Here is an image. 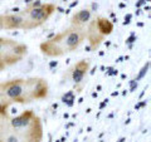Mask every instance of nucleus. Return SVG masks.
Returning <instances> with one entry per match:
<instances>
[{
	"label": "nucleus",
	"mask_w": 151,
	"mask_h": 142,
	"mask_svg": "<svg viewBox=\"0 0 151 142\" xmlns=\"http://www.w3.org/2000/svg\"><path fill=\"white\" fill-rule=\"evenodd\" d=\"M92 18V11L89 8H83L81 10L76 11L72 16H70V25L77 27V28H86Z\"/></svg>",
	"instance_id": "0eeeda50"
},
{
	"label": "nucleus",
	"mask_w": 151,
	"mask_h": 142,
	"mask_svg": "<svg viewBox=\"0 0 151 142\" xmlns=\"http://www.w3.org/2000/svg\"><path fill=\"white\" fill-rule=\"evenodd\" d=\"M93 22H94V25H96L97 30L100 32V34L102 37L106 38L107 35H110L111 33L113 32L112 22H110L107 18H105V16H97V18L93 19Z\"/></svg>",
	"instance_id": "6e6552de"
},
{
	"label": "nucleus",
	"mask_w": 151,
	"mask_h": 142,
	"mask_svg": "<svg viewBox=\"0 0 151 142\" xmlns=\"http://www.w3.org/2000/svg\"><path fill=\"white\" fill-rule=\"evenodd\" d=\"M6 68H8V67H6V64L4 63L1 59H0V72H3V70H4V69H6Z\"/></svg>",
	"instance_id": "f8f14e48"
},
{
	"label": "nucleus",
	"mask_w": 151,
	"mask_h": 142,
	"mask_svg": "<svg viewBox=\"0 0 151 142\" xmlns=\"http://www.w3.org/2000/svg\"><path fill=\"white\" fill-rule=\"evenodd\" d=\"M62 102L67 103L68 106H72L73 102H74V92L73 91H69L64 94V96L62 97Z\"/></svg>",
	"instance_id": "9d476101"
},
{
	"label": "nucleus",
	"mask_w": 151,
	"mask_h": 142,
	"mask_svg": "<svg viewBox=\"0 0 151 142\" xmlns=\"http://www.w3.org/2000/svg\"><path fill=\"white\" fill-rule=\"evenodd\" d=\"M89 69H91V60L89 59H81L68 70L70 82H72L77 93H79L83 89L84 79H86Z\"/></svg>",
	"instance_id": "39448f33"
},
{
	"label": "nucleus",
	"mask_w": 151,
	"mask_h": 142,
	"mask_svg": "<svg viewBox=\"0 0 151 142\" xmlns=\"http://www.w3.org/2000/svg\"><path fill=\"white\" fill-rule=\"evenodd\" d=\"M86 39V28H77L69 25L67 29L42 42L40 52L49 58L64 57L77 50Z\"/></svg>",
	"instance_id": "f03ea898"
},
{
	"label": "nucleus",
	"mask_w": 151,
	"mask_h": 142,
	"mask_svg": "<svg viewBox=\"0 0 151 142\" xmlns=\"http://www.w3.org/2000/svg\"><path fill=\"white\" fill-rule=\"evenodd\" d=\"M28 53V47L23 43L0 37V59L6 64V67L17 64L24 58Z\"/></svg>",
	"instance_id": "20e7f679"
},
{
	"label": "nucleus",
	"mask_w": 151,
	"mask_h": 142,
	"mask_svg": "<svg viewBox=\"0 0 151 142\" xmlns=\"http://www.w3.org/2000/svg\"><path fill=\"white\" fill-rule=\"evenodd\" d=\"M48 92V82L40 77L14 78L0 83V94L10 103L28 105L47 98Z\"/></svg>",
	"instance_id": "f257e3e1"
},
{
	"label": "nucleus",
	"mask_w": 151,
	"mask_h": 142,
	"mask_svg": "<svg viewBox=\"0 0 151 142\" xmlns=\"http://www.w3.org/2000/svg\"><path fill=\"white\" fill-rule=\"evenodd\" d=\"M24 28V18L20 13L0 14V29L1 30H15Z\"/></svg>",
	"instance_id": "423d86ee"
},
{
	"label": "nucleus",
	"mask_w": 151,
	"mask_h": 142,
	"mask_svg": "<svg viewBox=\"0 0 151 142\" xmlns=\"http://www.w3.org/2000/svg\"><path fill=\"white\" fill-rule=\"evenodd\" d=\"M12 103L6 101L5 98L1 97L0 94V120H8L9 117V107H10Z\"/></svg>",
	"instance_id": "1a4fd4ad"
},
{
	"label": "nucleus",
	"mask_w": 151,
	"mask_h": 142,
	"mask_svg": "<svg viewBox=\"0 0 151 142\" xmlns=\"http://www.w3.org/2000/svg\"><path fill=\"white\" fill-rule=\"evenodd\" d=\"M149 65H150V63H149V62H147V63H146V64L144 65V68H142V70H141V73L137 75V79H141V78L144 77V75H145V73L147 72V69H149Z\"/></svg>",
	"instance_id": "9b49d317"
},
{
	"label": "nucleus",
	"mask_w": 151,
	"mask_h": 142,
	"mask_svg": "<svg viewBox=\"0 0 151 142\" xmlns=\"http://www.w3.org/2000/svg\"><path fill=\"white\" fill-rule=\"evenodd\" d=\"M55 9H57L55 4L52 3L44 4L40 0L28 4L25 9L19 11L22 14V16L24 18V28H23V30H32L42 27L54 14Z\"/></svg>",
	"instance_id": "7ed1b4c3"
}]
</instances>
